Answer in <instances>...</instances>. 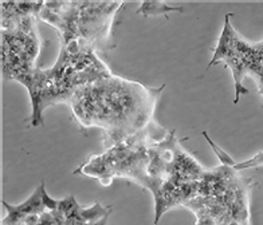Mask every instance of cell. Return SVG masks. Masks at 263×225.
<instances>
[{
	"mask_svg": "<svg viewBox=\"0 0 263 225\" xmlns=\"http://www.w3.org/2000/svg\"><path fill=\"white\" fill-rule=\"evenodd\" d=\"M164 87L153 89L111 73L80 87L66 105L82 128H100L104 132L107 149L155 119Z\"/></svg>",
	"mask_w": 263,
	"mask_h": 225,
	"instance_id": "cell-1",
	"label": "cell"
},
{
	"mask_svg": "<svg viewBox=\"0 0 263 225\" xmlns=\"http://www.w3.org/2000/svg\"><path fill=\"white\" fill-rule=\"evenodd\" d=\"M166 134L165 129L153 119L146 128L121 144L107 148L102 154H93L74 174L97 178L105 187L110 185L115 177H125L148 189V146L163 139Z\"/></svg>",
	"mask_w": 263,
	"mask_h": 225,
	"instance_id": "cell-2",
	"label": "cell"
},
{
	"mask_svg": "<svg viewBox=\"0 0 263 225\" xmlns=\"http://www.w3.org/2000/svg\"><path fill=\"white\" fill-rule=\"evenodd\" d=\"M232 14L226 15L224 28L220 34L216 47L214 49V58L208 63L207 70L212 67L215 63L224 62L227 67H230L235 80V100L234 104H238L239 99L245 94H249L246 87H243V79L246 76H251L254 60V43L247 42L242 38L235 28L230 23Z\"/></svg>",
	"mask_w": 263,
	"mask_h": 225,
	"instance_id": "cell-3",
	"label": "cell"
},
{
	"mask_svg": "<svg viewBox=\"0 0 263 225\" xmlns=\"http://www.w3.org/2000/svg\"><path fill=\"white\" fill-rule=\"evenodd\" d=\"M59 201L52 200L45 191V182H42L34 194L21 205L12 207L3 201V207L7 209V216L3 218L2 225H36L39 217L47 209L58 208Z\"/></svg>",
	"mask_w": 263,
	"mask_h": 225,
	"instance_id": "cell-4",
	"label": "cell"
},
{
	"mask_svg": "<svg viewBox=\"0 0 263 225\" xmlns=\"http://www.w3.org/2000/svg\"><path fill=\"white\" fill-rule=\"evenodd\" d=\"M172 11H183V7L170 6L164 2H142L139 10L136 11V14L144 15L145 17H148L155 16V15H166Z\"/></svg>",
	"mask_w": 263,
	"mask_h": 225,
	"instance_id": "cell-5",
	"label": "cell"
},
{
	"mask_svg": "<svg viewBox=\"0 0 263 225\" xmlns=\"http://www.w3.org/2000/svg\"><path fill=\"white\" fill-rule=\"evenodd\" d=\"M203 137H204L205 139H207V142L210 144V146L212 148V150H214V153L216 154V157L219 158V161L222 162L223 167H229V168H234L236 165V161L234 158H232L231 156H229L227 153L224 152V150L222 149V148H219L216 144H215L214 141H212L211 138H210V135L207 134V132H203Z\"/></svg>",
	"mask_w": 263,
	"mask_h": 225,
	"instance_id": "cell-6",
	"label": "cell"
},
{
	"mask_svg": "<svg viewBox=\"0 0 263 225\" xmlns=\"http://www.w3.org/2000/svg\"><path fill=\"white\" fill-rule=\"evenodd\" d=\"M263 167V152H259L258 154L253 157V158L247 159V161H243V162H236V165L234 167V169L236 172L239 170L250 169V168H259Z\"/></svg>",
	"mask_w": 263,
	"mask_h": 225,
	"instance_id": "cell-7",
	"label": "cell"
}]
</instances>
